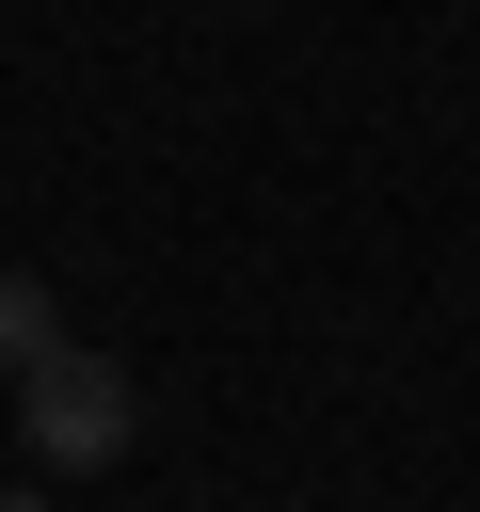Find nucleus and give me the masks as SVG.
I'll list each match as a JSON object with an SVG mask.
<instances>
[{
	"label": "nucleus",
	"instance_id": "nucleus-1",
	"mask_svg": "<svg viewBox=\"0 0 480 512\" xmlns=\"http://www.w3.org/2000/svg\"><path fill=\"white\" fill-rule=\"evenodd\" d=\"M128 432H144V384H128L112 352L48 336V352L16 368V448H32L48 480H96V464H128Z\"/></svg>",
	"mask_w": 480,
	"mask_h": 512
},
{
	"label": "nucleus",
	"instance_id": "nucleus-2",
	"mask_svg": "<svg viewBox=\"0 0 480 512\" xmlns=\"http://www.w3.org/2000/svg\"><path fill=\"white\" fill-rule=\"evenodd\" d=\"M48 336H64V304H48V272H0V384H16V368H32Z\"/></svg>",
	"mask_w": 480,
	"mask_h": 512
},
{
	"label": "nucleus",
	"instance_id": "nucleus-3",
	"mask_svg": "<svg viewBox=\"0 0 480 512\" xmlns=\"http://www.w3.org/2000/svg\"><path fill=\"white\" fill-rule=\"evenodd\" d=\"M0 512H48V496H32V480H0Z\"/></svg>",
	"mask_w": 480,
	"mask_h": 512
}]
</instances>
